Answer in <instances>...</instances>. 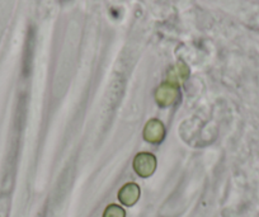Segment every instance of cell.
<instances>
[{"mask_svg": "<svg viewBox=\"0 0 259 217\" xmlns=\"http://www.w3.org/2000/svg\"><path fill=\"white\" fill-rule=\"evenodd\" d=\"M156 169V159L150 153H140L134 159V170L141 178H149Z\"/></svg>", "mask_w": 259, "mask_h": 217, "instance_id": "cell-1", "label": "cell"}, {"mask_svg": "<svg viewBox=\"0 0 259 217\" xmlns=\"http://www.w3.org/2000/svg\"><path fill=\"white\" fill-rule=\"evenodd\" d=\"M181 98L178 85H174L171 83H164L156 89L155 99L159 106L161 107H170L176 104Z\"/></svg>", "mask_w": 259, "mask_h": 217, "instance_id": "cell-2", "label": "cell"}, {"mask_svg": "<svg viewBox=\"0 0 259 217\" xmlns=\"http://www.w3.org/2000/svg\"><path fill=\"white\" fill-rule=\"evenodd\" d=\"M165 135L163 123L158 119H150L144 128V139L150 144H160Z\"/></svg>", "mask_w": 259, "mask_h": 217, "instance_id": "cell-3", "label": "cell"}, {"mask_svg": "<svg viewBox=\"0 0 259 217\" xmlns=\"http://www.w3.org/2000/svg\"><path fill=\"white\" fill-rule=\"evenodd\" d=\"M141 189L136 183H127L119 189L118 199L124 206H134L140 199Z\"/></svg>", "mask_w": 259, "mask_h": 217, "instance_id": "cell-4", "label": "cell"}, {"mask_svg": "<svg viewBox=\"0 0 259 217\" xmlns=\"http://www.w3.org/2000/svg\"><path fill=\"white\" fill-rule=\"evenodd\" d=\"M103 217H126V212L118 204H109L104 209Z\"/></svg>", "mask_w": 259, "mask_h": 217, "instance_id": "cell-5", "label": "cell"}, {"mask_svg": "<svg viewBox=\"0 0 259 217\" xmlns=\"http://www.w3.org/2000/svg\"><path fill=\"white\" fill-rule=\"evenodd\" d=\"M9 207H11V198L8 194L0 196V217L9 216Z\"/></svg>", "mask_w": 259, "mask_h": 217, "instance_id": "cell-6", "label": "cell"}]
</instances>
